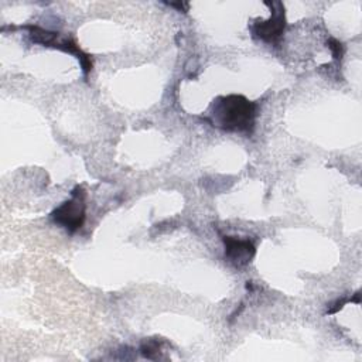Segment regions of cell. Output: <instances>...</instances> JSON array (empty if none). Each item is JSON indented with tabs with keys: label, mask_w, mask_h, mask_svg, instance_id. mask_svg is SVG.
I'll return each mask as SVG.
<instances>
[{
	"label": "cell",
	"mask_w": 362,
	"mask_h": 362,
	"mask_svg": "<svg viewBox=\"0 0 362 362\" xmlns=\"http://www.w3.org/2000/svg\"><path fill=\"white\" fill-rule=\"evenodd\" d=\"M27 30H28V35H30L33 42L41 44L44 47H54V48L62 49L65 52L74 54L79 59L85 75H88L89 71L92 69V62H90L89 57L85 52L81 51V48L76 45L75 41L68 40V38L59 41L58 40V33H52V31L44 30V28H40L37 25H28Z\"/></svg>",
	"instance_id": "obj_3"
},
{
	"label": "cell",
	"mask_w": 362,
	"mask_h": 362,
	"mask_svg": "<svg viewBox=\"0 0 362 362\" xmlns=\"http://www.w3.org/2000/svg\"><path fill=\"white\" fill-rule=\"evenodd\" d=\"M327 44H328V48H329L331 52H332V57H334L335 59H341L342 55H344V45H342L339 41L334 40V38H329Z\"/></svg>",
	"instance_id": "obj_7"
},
{
	"label": "cell",
	"mask_w": 362,
	"mask_h": 362,
	"mask_svg": "<svg viewBox=\"0 0 362 362\" xmlns=\"http://www.w3.org/2000/svg\"><path fill=\"white\" fill-rule=\"evenodd\" d=\"M140 352H141L146 358H148V359H158V358H161V356H160V352H161L160 342L156 341V339L144 341V342L140 345Z\"/></svg>",
	"instance_id": "obj_6"
},
{
	"label": "cell",
	"mask_w": 362,
	"mask_h": 362,
	"mask_svg": "<svg viewBox=\"0 0 362 362\" xmlns=\"http://www.w3.org/2000/svg\"><path fill=\"white\" fill-rule=\"evenodd\" d=\"M225 245V257L236 267H243L255 256V245L249 239H239L233 236L222 238Z\"/></svg>",
	"instance_id": "obj_5"
},
{
	"label": "cell",
	"mask_w": 362,
	"mask_h": 362,
	"mask_svg": "<svg viewBox=\"0 0 362 362\" xmlns=\"http://www.w3.org/2000/svg\"><path fill=\"white\" fill-rule=\"evenodd\" d=\"M270 7V18L264 21H256L252 24L250 30L253 35L267 44H277L286 28L284 7L280 1H266Z\"/></svg>",
	"instance_id": "obj_4"
},
{
	"label": "cell",
	"mask_w": 362,
	"mask_h": 362,
	"mask_svg": "<svg viewBox=\"0 0 362 362\" xmlns=\"http://www.w3.org/2000/svg\"><path fill=\"white\" fill-rule=\"evenodd\" d=\"M86 214V204H85V191L82 187L76 185L72 192L71 198L62 202L51 212V219L64 228L66 232L74 233L76 232L85 221Z\"/></svg>",
	"instance_id": "obj_2"
},
{
	"label": "cell",
	"mask_w": 362,
	"mask_h": 362,
	"mask_svg": "<svg viewBox=\"0 0 362 362\" xmlns=\"http://www.w3.org/2000/svg\"><path fill=\"white\" fill-rule=\"evenodd\" d=\"M256 103L242 95L216 98L209 109V122L226 132L250 134L256 120Z\"/></svg>",
	"instance_id": "obj_1"
},
{
	"label": "cell",
	"mask_w": 362,
	"mask_h": 362,
	"mask_svg": "<svg viewBox=\"0 0 362 362\" xmlns=\"http://www.w3.org/2000/svg\"><path fill=\"white\" fill-rule=\"evenodd\" d=\"M168 6H171V7H178L180 11H181V10H182V11H187V10H188V4H187V3H168Z\"/></svg>",
	"instance_id": "obj_8"
}]
</instances>
